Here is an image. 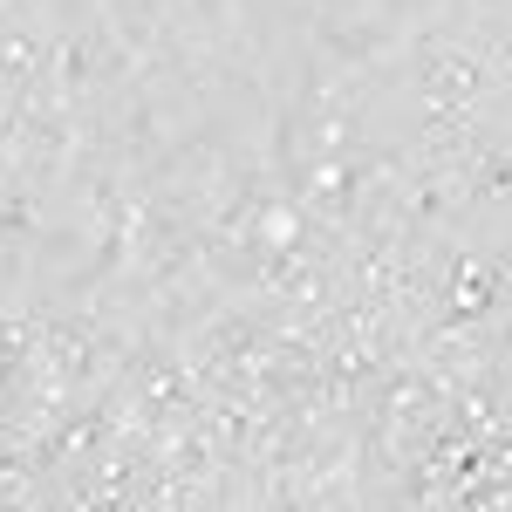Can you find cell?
I'll return each mask as SVG.
<instances>
[{
    "label": "cell",
    "instance_id": "1",
    "mask_svg": "<svg viewBox=\"0 0 512 512\" xmlns=\"http://www.w3.org/2000/svg\"><path fill=\"white\" fill-rule=\"evenodd\" d=\"M267 239L287 246V239H294V212H267Z\"/></svg>",
    "mask_w": 512,
    "mask_h": 512
}]
</instances>
